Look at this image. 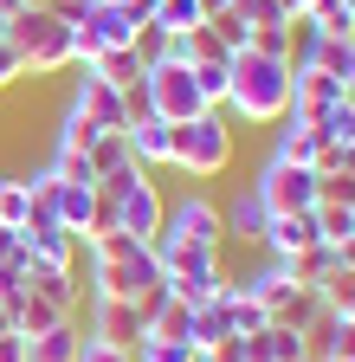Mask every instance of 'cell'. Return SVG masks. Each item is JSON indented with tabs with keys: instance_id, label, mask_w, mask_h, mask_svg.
<instances>
[{
	"instance_id": "obj_35",
	"label": "cell",
	"mask_w": 355,
	"mask_h": 362,
	"mask_svg": "<svg viewBox=\"0 0 355 362\" xmlns=\"http://www.w3.org/2000/svg\"><path fill=\"white\" fill-rule=\"evenodd\" d=\"M26 78V65H20V52H13V45L7 39H0V90H7V84H20Z\"/></svg>"
},
{
	"instance_id": "obj_45",
	"label": "cell",
	"mask_w": 355,
	"mask_h": 362,
	"mask_svg": "<svg viewBox=\"0 0 355 362\" xmlns=\"http://www.w3.org/2000/svg\"><path fill=\"white\" fill-rule=\"evenodd\" d=\"M303 362H323V356H303Z\"/></svg>"
},
{
	"instance_id": "obj_23",
	"label": "cell",
	"mask_w": 355,
	"mask_h": 362,
	"mask_svg": "<svg viewBox=\"0 0 355 362\" xmlns=\"http://www.w3.org/2000/svg\"><path fill=\"white\" fill-rule=\"evenodd\" d=\"M52 324H65V310H59L52 298H39V291H26V298L13 304V330H20V337H46Z\"/></svg>"
},
{
	"instance_id": "obj_43",
	"label": "cell",
	"mask_w": 355,
	"mask_h": 362,
	"mask_svg": "<svg viewBox=\"0 0 355 362\" xmlns=\"http://www.w3.org/2000/svg\"><path fill=\"white\" fill-rule=\"evenodd\" d=\"M0 39H7V13H0Z\"/></svg>"
},
{
	"instance_id": "obj_37",
	"label": "cell",
	"mask_w": 355,
	"mask_h": 362,
	"mask_svg": "<svg viewBox=\"0 0 355 362\" xmlns=\"http://www.w3.org/2000/svg\"><path fill=\"white\" fill-rule=\"evenodd\" d=\"M84 7H91V0H46V13H59V20H65V26H71V20H78V13H84Z\"/></svg>"
},
{
	"instance_id": "obj_2",
	"label": "cell",
	"mask_w": 355,
	"mask_h": 362,
	"mask_svg": "<svg viewBox=\"0 0 355 362\" xmlns=\"http://www.w3.org/2000/svg\"><path fill=\"white\" fill-rule=\"evenodd\" d=\"M7 45L20 52L26 78H52V71H71L78 65V45H71V26L46 7H20L7 20Z\"/></svg>"
},
{
	"instance_id": "obj_41",
	"label": "cell",
	"mask_w": 355,
	"mask_h": 362,
	"mask_svg": "<svg viewBox=\"0 0 355 362\" xmlns=\"http://www.w3.org/2000/svg\"><path fill=\"white\" fill-rule=\"evenodd\" d=\"M20 7H26V0H0V13H7V20H13V13H20Z\"/></svg>"
},
{
	"instance_id": "obj_33",
	"label": "cell",
	"mask_w": 355,
	"mask_h": 362,
	"mask_svg": "<svg viewBox=\"0 0 355 362\" xmlns=\"http://www.w3.org/2000/svg\"><path fill=\"white\" fill-rule=\"evenodd\" d=\"M78 362H136V349L104 343V337H91V330H84V349H78Z\"/></svg>"
},
{
	"instance_id": "obj_7",
	"label": "cell",
	"mask_w": 355,
	"mask_h": 362,
	"mask_svg": "<svg viewBox=\"0 0 355 362\" xmlns=\"http://www.w3.org/2000/svg\"><path fill=\"white\" fill-rule=\"evenodd\" d=\"M149 104H155L162 123H188V117L207 110L200 90H194V71L188 65H168V59H149Z\"/></svg>"
},
{
	"instance_id": "obj_17",
	"label": "cell",
	"mask_w": 355,
	"mask_h": 362,
	"mask_svg": "<svg viewBox=\"0 0 355 362\" xmlns=\"http://www.w3.org/2000/svg\"><path fill=\"white\" fill-rule=\"evenodd\" d=\"M129 156H136L143 168H168V156H174V123H162V117L129 123Z\"/></svg>"
},
{
	"instance_id": "obj_40",
	"label": "cell",
	"mask_w": 355,
	"mask_h": 362,
	"mask_svg": "<svg viewBox=\"0 0 355 362\" xmlns=\"http://www.w3.org/2000/svg\"><path fill=\"white\" fill-rule=\"evenodd\" d=\"M13 330V304H0V337H7Z\"/></svg>"
},
{
	"instance_id": "obj_22",
	"label": "cell",
	"mask_w": 355,
	"mask_h": 362,
	"mask_svg": "<svg viewBox=\"0 0 355 362\" xmlns=\"http://www.w3.org/2000/svg\"><path fill=\"white\" fill-rule=\"evenodd\" d=\"M26 291L52 298V304L71 317V310H78V272H46V265H26Z\"/></svg>"
},
{
	"instance_id": "obj_21",
	"label": "cell",
	"mask_w": 355,
	"mask_h": 362,
	"mask_svg": "<svg viewBox=\"0 0 355 362\" xmlns=\"http://www.w3.org/2000/svg\"><path fill=\"white\" fill-rule=\"evenodd\" d=\"M84 65H91L97 78H110L116 90H129V84H136V78L149 71V59H143V45H123V52H97V59H84Z\"/></svg>"
},
{
	"instance_id": "obj_25",
	"label": "cell",
	"mask_w": 355,
	"mask_h": 362,
	"mask_svg": "<svg viewBox=\"0 0 355 362\" xmlns=\"http://www.w3.org/2000/svg\"><path fill=\"white\" fill-rule=\"evenodd\" d=\"M303 26H317V33H330V39H355V13L342 7V0H310Z\"/></svg>"
},
{
	"instance_id": "obj_1",
	"label": "cell",
	"mask_w": 355,
	"mask_h": 362,
	"mask_svg": "<svg viewBox=\"0 0 355 362\" xmlns=\"http://www.w3.org/2000/svg\"><path fill=\"white\" fill-rule=\"evenodd\" d=\"M219 117H233L246 129H272L291 117V59H265V52H233L227 65V104Z\"/></svg>"
},
{
	"instance_id": "obj_18",
	"label": "cell",
	"mask_w": 355,
	"mask_h": 362,
	"mask_svg": "<svg viewBox=\"0 0 355 362\" xmlns=\"http://www.w3.org/2000/svg\"><path fill=\"white\" fill-rule=\"evenodd\" d=\"M52 201H59V220L71 226L78 240L91 233V214H97V181H59V188H52Z\"/></svg>"
},
{
	"instance_id": "obj_4",
	"label": "cell",
	"mask_w": 355,
	"mask_h": 362,
	"mask_svg": "<svg viewBox=\"0 0 355 362\" xmlns=\"http://www.w3.org/2000/svg\"><path fill=\"white\" fill-rule=\"evenodd\" d=\"M168 168H181L188 181L227 175L233 168V123L219 117V110H200L188 123H174V156H168Z\"/></svg>"
},
{
	"instance_id": "obj_26",
	"label": "cell",
	"mask_w": 355,
	"mask_h": 362,
	"mask_svg": "<svg viewBox=\"0 0 355 362\" xmlns=\"http://www.w3.org/2000/svg\"><path fill=\"white\" fill-rule=\"evenodd\" d=\"M310 123H317L323 143H355V98H336L330 110H317Z\"/></svg>"
},
{
	"instance_id": "obj_31",
	"label": "cell",
	"mask_w": 355,
	"mask_h": 362,
	"mask_svg": "<svg viewBox=\"0 0 355 362\" xmlns=\"http://www.w3.org/2000/svg\"><path fill=\"white\" fill-rule=\"evenodd\" d=\"M136 246H143V240H129L123 226H110V233H91V240H84V252H91V259H129Z\"/></svg>"
},
{
	"instance_id": "obj_12",
	"label": "cell",
	"mask_w": 355,
	"mask_h": 362,
	"mask_svg": "<svg viewBox=\"0 0 355 362\" xmlns=\"http://www.w3.org/2000/svg\"><path fill=\"white\" fill-rule=\"evenodd\" d=\"M219 220H227V240H239V246H258V240H265V220H272V207H265V201L252 194V181H246V188H239L227 207H219Z\"/></svg>"
},
{
	"instance_id": "obj_6",
	"label": "cell",
	"mask_w": 355,
	"mask_h": 362,
	"mask_svg": "<svg viewBox=\"0 0 355 362\" xmlns=\"http://www.w3.org/2000/svg\"><path fill=\"white\" fill-rule=\"evenodd\" d=\"M149 285H162V265L149 246H136L129 259H91V298H143Z\"/></svg>"
},
{
	"instance_id": "obj_32",
	"label": "cell",
	"mask_w": 355,
	"mask_h": 362,
	"mask_svg": "<svg viewBox=\"0 0 355 362\" xmlns=\"http://www.w3.org/2000/svg\"><path fill=\"white\" fill-rule=\"evenodd\" d=\"M207 26H213V33H219V39H227V52H246V45H252V26H246V20H239V13H213V20H207Z\"/></svg>"
},
{
	"instance_id": "obj_14",
	"label": "cell",
	"mask_w": 355,
	"mask_h": 362,
	"mask_svg": "<svg viewBox=\"0 0 355 362\" xmlns=\"http://www.w3.org/2000/svg\"><path fill=\"white\" fill-rule=\"evenodd\" d=\"M336 98H342V78L310 71V65H291V110H297V117H317V110H330Z\"/></svg>"
},
{
	"instance_id": "obj_28",
	"label": "cell",
	"mask_w": 355,
	"mask_h": 362,
	"mask_svg": "<svg viewBox=\"0 0 355 362\" xmlns=\"http://www.w3.org/2000/svg\"><path fill=\"white\" fill-rule=\"evenodd\" d=\"M136 362H194V349H188L181 337H155V330H143V337H136Z\"/></svg>"
},
{
	"instance_id": "obj_8",
	"label": "cell",
	"mask_w": 355,
	"mask_h": 362,
	"mask_svg": "<svg viewBox=\"0 0 355 362\" xmlns=\"http://www.w3.org/2000/svg\"><path fill=\"white\" fill-rule=\"evenodd\" d=\"M162 233H174V240H188V246L219 252V246H227V220H219V201H207V194H181V201H168Z\"/></svg>"
},
{
	"instance_id": "obj_5",
	"label": "cell",
	"mask_w": 355,
	"mask_h": 362,
	"mask_svg": "<svg viewBox=\"0 0 355 362\" xmlns=\"http://www.w3.org/2000/svg\"><path fill=\"white\" fill-rule=\"evenodd\" d=\"M317 168L310 162H278V156H265V168L252 175V194L272 207V214H310L317 207Z\"/></svg>"
},
{
	"instance_id": "obj_20",
	"label": "cell",
	"mask_w": 355,
	"mask_h": 362,
	"mask_svg": "<svg viewBox=\"0 0 355 362\" xmlns=\"http://www.w3.org/2000/svg\"><path fill=\"white\" fill-rule=\"evenodd\" d=\"M207 13H200V0H155L149 7V33L155 39H181V33H194Z\"/></svg>"
},
{
	"instance_id": "obj_38",
	"label": "cell",
	"mask_w": 355,
	"mask_h": 362,
	"mask_svg": "<svg viewBox=\"0 0 355 362\" xmlns=\"http://www.w3.org/2000/svg\"><path fill=\"white\" fill-rule=\"evenodd\" d=\"M342 98H355V39H349V65H342Z\"/></svg>"
},
{
	"instance_id": "obj_15",
	"label": "cell",
	"mask_w": 355,
	"mask_h": 362,
	"mask_svg": "<svg viewBox=\"0 0 355 362\" xmlns=\"http://www.w3.org/2000/svg\"><path fill=\"white\" fill-rule=\"evenodd\" d=\"M78 233L71 226H46V233H26V259L46 265V272H78Z\"/></svg>"
},
{
	"instance_id": "obj_16",
	"label": "cell",
	"mask_w": 355,
	"mask_h": 362,
	"mask_svg": "<svg viewBox=\"0 0 355 362\" xmlns=\"http://www.w3.org/2000/svg\"><path fill=\"white\" fill-rule=\"evenodd\" d=\"M227 337H239V330H233V310H227V298H207V304H194L188 349H194V356H207V349H219Z\"/></svg>"
},
{
	"instance_id": "obj_30",
	"label": "cell",
	"mask_w": 355,
	"mask_h": 362,
	"mask_svg": "<svg viewBox=\"0 0 355 362\" xmlns=\"http://www.w3.org/2000/svg\"><path fill=\"white\" fill-rule=\"evenodd\" d=\"M265 349H272V362H303V330H284V324H265Z\"/></svg>"
},
{
	"instance_id": "obj_34",
	"label": "cell",
	"mask_w": 355,
	"mask_h": 362,
	"mask_svg": "<svg viewBox=\"0 0 355 362\" xmlns=\"http://www.w3.org/2000/svg\"><path fill=\"white\" fill-rule=\"evenodd\" d=\"M52 175H59V181H97L91 156H71V149H52Z\"/></svg>"
},
{
	"instance_id": "obj_10",
	"label": "cell",
	"mask_w": 355,
	"mask_h": 362,
	"mask_svg": "<svg viewBox=\"0 0 355 362\" xmlns=\"http://www.w3.org/2000/svg\"><path fill=\"white\" fill-rule=\"evenodd\" d=\"M91 337L136 349V337H143V310H136V298H91Z\"/></svg>"
},
{
	"instance_id": "obj_19",
	"label": "cell",
	"mask_w": 355,
	"mask_h": 362,
	"mask_svg": "<svg viewBox=\"0 0 355 362\" xmlns=\"http://www.w3.org/2000/svg\"><path fill=\"white\" fill-rule=\"evenodd\" d=\"M78 349H84V330L71 324H52L46 337H26V362H78Z\"/></svg>"
},
{
	"instance_id": "obj_9",
	"label": "cell",
	"mask_w": 355,
	"mask_h": 362,
	"mask_svg": "<svg viewBox=\"0 0 355 362\" xmlns=\"http://www.w3.org/2000/svg\"><path fill=\"white\" fill-rule=\"evenodd\" d=\"M78 78H71V110L78 117H91L97 129H129V117H123V90L110 84V78H97L91 65H71Z\"/></svg>"
},
{
	"instance_id": "obj_27",
	"label": "cell",
	"mask_w": 355,
	"mask_h": 362,
	"mask_svg": "<svg viewBox=\"0 0 355 362\" xmlns=\"http://www.w3.org/2000/svg\"><path fill=\"white\" fill-rule=\"evenodd\" d=\"M97 136H104V129H97L91 117H78V110L65 104V117H59V149H71V156H91V143H97Z\"/></svg>"
},
{
	"instance_id": "obj_24",
	"label": "cell",
	"mask_w": 355,
	"mask_h": 362,
	"mask_svg": "<svg viewBox=\"0 0 355 362\" xmlns=\"http://www.w3.org/2000/svg\"><path fill=\"white\" fill-rule=\"evenodd\" d=\"M136 156H129V129H104L97 143H91V168H97V181L104 175H116V168H129Z\"/></svg>"
},
{
	"instance_id": "obj_42",
	"label": "cell",
	"mask_w": 355,
	"mask_h": 362,
	"mask_svg": "<svg viewBox=\"0 0 355 362\" xmlns=\"http://www.w3.org/2000/svg\"><path fill=\"white\" fill-rule=\"evenodd\" d=\"M342 317H349V324H355V298H349V310H342Z\"/></svg>"
},
{
	"instance_id": "obj_11",
	"label": "cell",
	"mask_w": 355,
	"mask_h": 362,
	"mask_svg": "<svg viewBox=\"0 0 355 362\" xmlns=\"http://www.w3.org/2000/svg\"><path fill=\"white\" fill-rule=\"evenodd\" d=\"M323 149H330V143L317 136V123L297 117V110H291V117H284V129L272 136V156H278V162H310L317 175H323Z\"/></svg>"
},
{
	"instance_id": "obj_44",
	"label": "cell",
	"mask_w": 355,
	"mask_h": 362,
	"mask_svg": "<svg viewBox=\"0 0 355 362\" xmlns=\"http://www.w3.org/2000/svg\"><path fill=\"white\" fill-rule=\"evenodd\" d=\"M342 7H349V13H355V0H342Z\"/></svg>"
},
{
	"instance_id": "obj_36",
	"label": "cell",
	"mask_w": 355,
	"mask_h": 362,
	"mask_svg": "<svg viewBox=\"0 0 355 362\" xmlns=\"http://www.w3.org/2000/svg\"><path fill=\"white\" fill-rule=\"evenodd\" d=\"M0 362H26V337H20V330L0 337Z\"/></svg>"
},
{
	"instance_id": "obj_39",
	"label": "cell",
	"mask_w": 355,
	"mask_h": 362,
	"mask_svg": "<svg viewBox=\"0 0 355 362\" xmlns=\"http://www.w3.org/2000/svg\"><path fill=\"white\" fill-rule=\"evenodd\" d=\"M227 7H233V0H200V13H207V20H213V13H227Z\"/></svg>"
},
{
	"instance_id": "obj_3",
	"label": "cell",
	"mask_w": 355,
	"mask_h": 362,
	"mask_svg": "<svg viewBox=\"0 0 355 362\" xmlns=\"http://www.w3.org/2000/svg\"><path fill=\"white\" fill-rule=\"evenodd\" d=\"M97 188L110 194V207H116V226L129 240H155L162 233V220H168V201H162V188H155V168H143V162H129V168H116V175H104Z\"/></svg>"
},
{
	"instance_id": "obj_13",
	"label": "cell",
	"mask_w": 355,
	"mask_h": 362,
	"mask_svg": "<svg viewBox=\"0 0 355 362\" xmlns=\"http://www.w3.org/2000/svg\"><path fill=\"white\" fill-rule=\"evenodd\" d=\"M258 246H265V259H291L303 246H317V220H310V214H272Z\"/></svg>"
},
{
	"instance_id": "obj_29",
	"label": "cell",
	"mask_w": 355,
	"mask_h": 362,
	"mask_svg": "<svg viewBox=\"0 0 355 362\" xmlns=\"http://www.w3.org/2000/svg\"><path fill=\"white\" fill-rule=\"evenodd\" d=\"M26 175H0V226H26Z\"/></svg>"
}]
</instances>
